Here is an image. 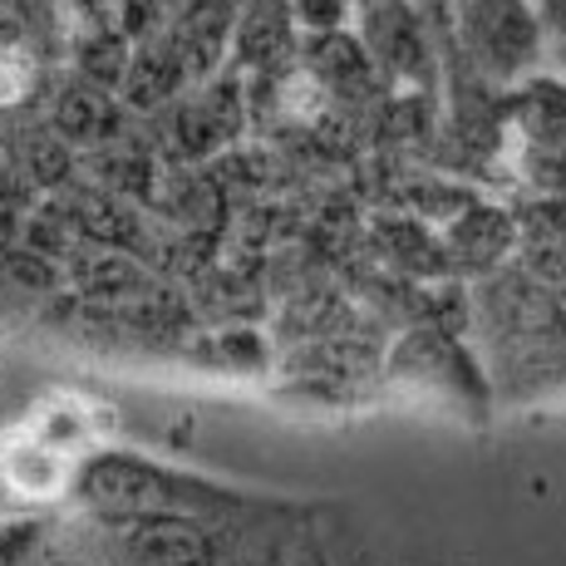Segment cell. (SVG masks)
Listing matches in <instances>:
<instances>
[{
  "instance_id": "6da1fadb",
  "label": "cell",
  "mask_w": 566,
  "mask_h": 566,
  "mask_svg": "<svg viewBox=\"0 0 566 566\" xmlns=\"http://www.w3.org/2000/svg\"><path fill=\"white\" fill-rule=\"evenodd\" d=\"M84 493L104 507H188L198 497H217L212 488L182 483L154 463L138 459H104L84 473Z\"/></svg>"
},
{
  "instance_id": "7a4b0ae2",
  "label": "cell",
  "mask_w": 566,
  "mask_h": 566,
  "mask_svg": "<svg viewBox=\"0 0 566 566\" xmlns=\"http://www.w3.org/2000/svg\"><path fill=\"white\" fill-rule=\"evenodd\" d=\"M463 20H468V45L478 50L483 64H493L497 74H517L537 54V20H532V10L473 6V10H463Z\"/></svg>"
},
{
  "instance_id": "3957f363",
  "label": "cell",
  "mask_w": 566,
  "mask_h": 566,
  "mask_svg": "<svg viewBox=\"0 0 566 566\" xmlns=\"http://www.w3.org/2000/svg\"><path fill=\"white\" fill-rule=\"evenodd\" d=\"M128 547L144 566H212V542L178 517H148L128 532Z\"/></svg>"
},
{
  "instance_id": "277c9868",
  "label": "cell",
  "mask_w": 566,
  "mask_h": 566,
  "mask_svg": "<svg viewBox=\"0 0 566 566\" xmlns=\"http://www.w3.org/2000/svg\"><path fill=\"white\" fill-rule=\"evenodd\" d=\"M0 473H6L10 493H20V497H50V493H60V483H64V459L54 449H45V443L25 439V443H15V449L6 453Z\"/></svg>"
},
{
  "instance_id": "5b68a950",
  "label": "cell",
  "mask_w": 566,
  "mask_h": 566,
  "mask_svg": "<svg viewBox=\"0 0 566 566\" xmlns=\"http://www.w3.org/2000/svg\"><path fill=\"white\" fill-rule=\"evenodd\" d=\"M522 124H527V134L537 138V148H552V144H566V90L562 84H527V94H522Z\"/></svg>"
},
{
  "instance_id": "8992f818",
  "label": "cell",
  "mask_w": 566,
  "mask_h": 566,
  "mask_svg": "<svg viewBox=\"0 0 566 566\" xmlns=\"http://www.w3.org/2000/svg\"><path fill=\"white\" fill-rule=\"evenodd\" d=\"M60 128L64 138H74V144H90V138H104L108 128H114V108H108V99L99 90H70L60 99Z\"/></svg>"
},
{
  "instance_id": "52a82bcc",
  "label": "cell",
  "mask_w": 566,
  "mask_h": 566,
  "mask_svg": "<svg viewBox=\"0 0 566 566\" xmlns=\"http://www.w3.org/2000/svg\"><path fill=\"white\" fill-rule=\"evenodd\" d=\"M532 178H537V188L566 192V144L532 148Z\"/></svg>"
},
{
  "instance_id": "ba28073f",
  "label": "cell",
  "mask_w": 566,
  "mask_h": 566,
  "mask_svg": "<svg viewBox=\"0 0 566 566\" xmlns=\"http://www.w3.org/2000/svg\"><path fill=\"white\" fill-rule=\"evenodd\" d=\"M25 84H30L25 60H15V54H10V50H0V104L20 99V94H25Z\"/></svg>"
},
{
  "instance_id": "9c48e42d",
  "label": "cell",
  "mask_w": 566,
  "mask_h": 566,
  "mask_svg": "<svg viewBox=\"0 0 566 566\" xmlns=\"http://www.w3.org/2000/svg\"><path fill=\"white\" fill-rule=\"evenodd\" d=\"M60 419L74 423V419H84V409H60ZM84 439H90V429H84V423H80V429H64V443H84Z\"/></svg>"
}]
</instances>
